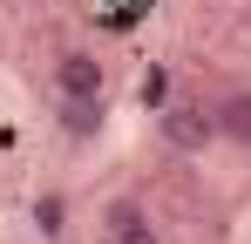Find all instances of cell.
<instances>
[{"label": "cell", "instance_id": "6da1fadb", "mask_svg": "<svg viewBox=\"0 0 251 244\" xmlns=\"http://www.w3.org/2000/svg\"><path fill=\"white\" fill-rule=\"evenodd\" d=\"M48 81H54V102H109V61L95 48H61Z\"/></svg>", "mask_w": 251, "mask_h": 244}, {"label": "cell", "instance_id": "7a4b0ae2", "mask_svg": "<svg viewBox=\"0 0 251 244\" xmlns=\"http://www.w3.org/2000/svg\"><path fill=\"white\" fill-rule=\"evenodd\" d=\"M150 116H156V136H163L170 156H204L210 143H217V122H210L204 102H163Z\"/></svg>", "mask_w": 251, "mask_h": 244}, {"label": "cell", "instance_id": "3957f363", "mask_svg": "<svg viewBox=\"0 0 251 244\" xmlns=\"http://www.w3.org/2000/svg\"><path fill=\"white\" fill-rule=\"evenodd\" d=\"M210 122H217V143L251 149V88H224V95L210 102Z\"/></svg>", "mask_w": 251, "mask_h": 244}, {"label": "cell", "instance_id": "277c9868", "mask_svg": "<svg viewBox=\"0 0 251 244\" xmlns=\"http://www.w3.org/2000/svg\"><path fill=\"white\" fill-rule=\"evenodd\" d=\"M102 224H109V244H163V231L150 224V210L136 197H116L109 210H102Z\"/></svg>", "mask_w": 251, "mask_h": 244}, {"label": "cell", "instance_id": "5b68a950", "mask_svg": "<svg viewBox=\"0 0 251 244\" xmlns=\"http://www.w3.org/2000/svg\"><path fill=\"white\" fill-rule=\"evenodd\" d=\"M54 122L68 143H95L102 122H109V102H54Z\"/></svg>", "mask_w": 251, "mask_h": 244}, {"label": "cell", "instance_id": "8992f818", "mask_svg": "<svg viewBox=\"0 0 251 244\" xmlns=\"http://www.w3.org/2000/svg\"><path fill=\"white\" fill-rule=\"evenodd\" d=\"M34 231H41V238H61V231H68V203H61V190L34 197Z\"/></svg>", "mask_w": 251, "mask_h": 244}, {"label": "cell", "instance_id": "52a82bcc", "mask_svg": "<svg viewBox=\"0 0 251 244\" xmlns=\"http://www.w3.org/2000/svg\"><path fill=\"white\" fill-rule=\"evenodd\" d=\"M163 102H170V75L150 68V75H143V109H163Z\"/></svg>", "mask_w": 251, "mask_h": 244}]
</instances>
